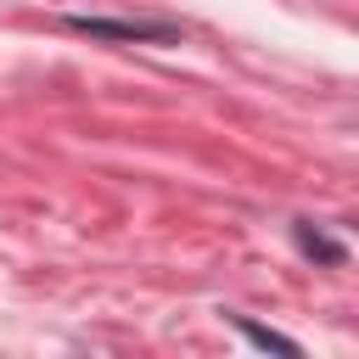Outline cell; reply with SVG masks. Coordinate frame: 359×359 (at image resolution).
Segmentation results:
<instances>
[{"mask_svg":"<svg viewBox=\"0 0 359 359\" xmlns=\"http://www.w3.org/2000/svg\"><path fill=\"white\" fill-rule=\"evenodd\" d=\"M67 28H73V34H90V39H151V45L174 39V28H168V22H112V17H67Z\"/></svg>","mask_w":359,"mask_h":359,"instance_id":"6da1fadb","label":"cell"},{"mask_svg":"<svg viewBox=\"0 0 359 359\" xmlns=\"http://www.w3.org/2000/svg\"><path fill=\"white\" fill-rule=\"evenodd\" d=\"M241 331H247L258 348H280V353H297V342H286V337H275V331H264V325H252V320H241Z\"/></svg>","mask_w":359,"mask_h":359,"instance_id":"7a4b0ae2","label":"cell"}]
</instances>
